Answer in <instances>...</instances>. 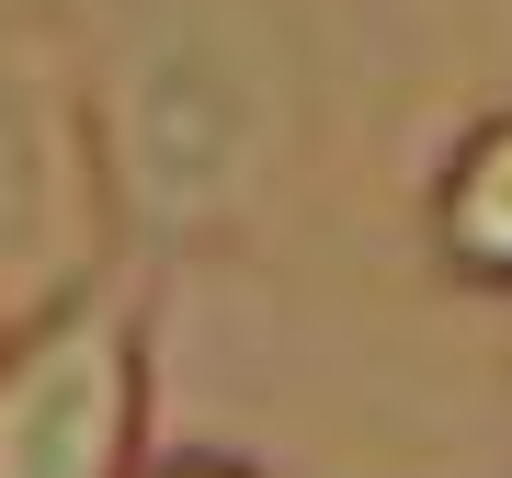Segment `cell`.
<instances>
[{"label": "cell", "mask_w": 512, "mask_h": 478, "mask_svg": "<svg viewBox=\"0 0 512 478\" xmlns=\"http://www.w3.org/2000/svg\"><path fill=\"white\" fill-rule=\"evenodd\" d=\"M148 331L160 274L92 251L0 319V478H137L148 467Z\"/></svg>", "instance_id": "6da1fadb"}, {"label": "cell", "mask_w": 512, "mask_h": 478, "mask_svg": "<svg viewBox=\"0 0 512 478\" xmlns=\"http://www.w3.org/2000/svg\"><path fill=\"white\" fill-rule=\"evenodd\" d=\"M274 160V92H251L228 35H160L126 92H92V205L103 239L160 274L251 205Z\"/></svg>", "instance_id": "7a4b0ae2"}, {"label": "cell", "mask_w": 512, "mask_h": 478, "mask_svg": "<svg viewBox=\"0 0 512 478\" xmlns=\"http://www.w3.org/2000/svg\"><path fill=\"white\" fill-rule=\"evenodd\" d=\"M92 92L69 23L12 0L0 12V285L69 274L92 239Z\"/></svg>", "instance_id": "3957f363"}, {"label": "cell", "mask_w": 512, "mask_h": 478, "mask_svg": "<svg viewBox=\"0 0 512 478\" xmlns=\"http://www.w3.org/2000/svg\"><path fill=\"white\" fill-rule=\"evenodd\" d=\"M421 239L467 296H512V103L467 114L456 148L433 160V194H421Z\"/></svg>", "instance_id": "277c9868"}, {"label": "cell", "mask_w": 512, "mask_h": 478, "mask_svg": "<svg viewBox=\"0 0 512 478\" xmlns=\"http://www.w3.org/2000/svg\"><path fill=\"white\" fill-rule=\"evenodd\" d=\"M137 478H262L251 456H217V444H194V456H160V467H137Z\"/></svg>", "instance_id": "5b68a950"}]
</instances>
